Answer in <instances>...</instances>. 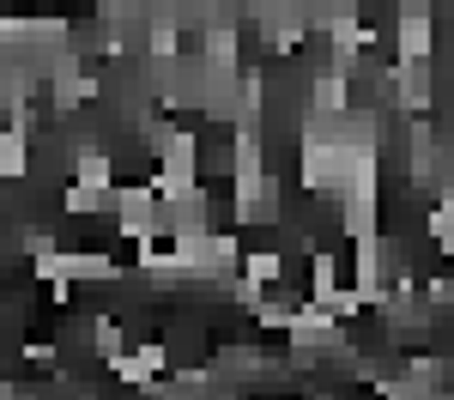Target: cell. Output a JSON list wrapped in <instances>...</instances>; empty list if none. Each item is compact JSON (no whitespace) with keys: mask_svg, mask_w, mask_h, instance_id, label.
Listing matches in <instances>:
<instances>
[{"mask_svg":"<svg viewBox=\"0 0 454 400\" xmlns=\"http://www.w3.org/2000/svg\"><path fill=\"white\" fill-rule=\"evenodd\" d=\"M430 43H436L430 0H400V12H394V61H430Z\"/></svg>","mask_w":454,"mask_h":400,"instance_id":"1","label":"cell"},{"mask_svg":"<svg viewBox=\"0 0 454 400\" xmlns=\"http://www.w3.org/2000/svg\"><path fill=\"white\" fill-rule=\"evenodd\" d=\"M115 231L121 237H134V243H158V194L152 188H115Z\"/></svg>","mask_w":454,"mask_h":400,"instance_id":"2","label":"cell"},{"mask_svg":"<svg viewBox=\"0 0 454 400\" xmlns=\"http://www.w3.org/2000/svg\"><path fill=\"white\" fill-rule=\"evenodd\" d=\"M424 231H430V249H436V255L454 249V213H449V200H436V207L424 213Z\"/></svg>","mask_w":454,"mask_h":400,"instance_id":"3","label":"cell"}]
</instances>
